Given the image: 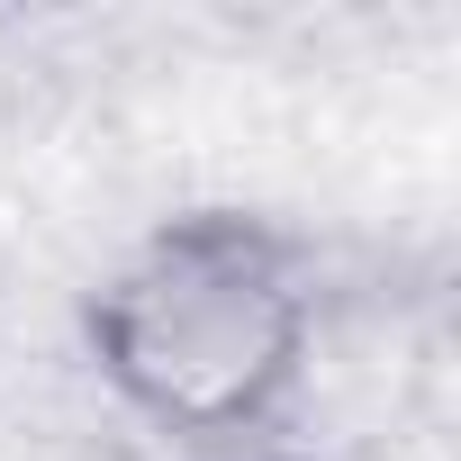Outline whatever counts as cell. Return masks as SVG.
<instances>
[{"label": "cell", "mask_w": 461, "mask_h": 461, "mask_svg": "<svg viewBox=\"0 0 461 461\" xmlns=\"http://www.w3.org/2000/svg\"><path fill=\"white\" fill-rule=\"evenodd\" d=\"M317 326V254L263 208L154 217L82 290V353L100 389L163 443L199 452H236L299 407Z\"/></svg>", "instance_id": "1"}]
</instances>
